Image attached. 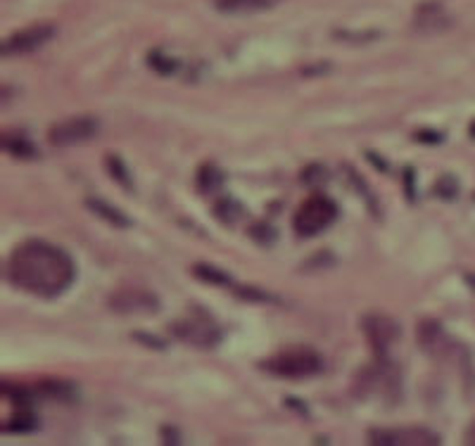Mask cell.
Returning <instances> with one entry per match:
<instances>
[{
	"mask_svg": "<svg viewBox=\"0 0 475 446\" xmlns=\"http://www.w3.org/2000/svg\"><path fill=\"white\" fill-rule=\"evenodd\" d=\"M5 276L22 292L55 299L72 287L77 278V266L62 247L48 240L29 238L10 252Z\"/></svg>",
	"mask_w": 475,
	"mask_h": 446,
	"instance_id": "obj_1",
	"label": "cell"
},
{
	"mask_svg": "<svg viewBox=\"0 0 475 446\" xmlns=\"http://www.w3.org/2000/svg\"><path fill=\"white\" fill-rule=\"evenodd\" d=\"M352 392L364 404L394 406L402 399V373L387 356H376L356 373Z\"/></svg>",
	"mask_w": 475,
	"mask_h": 446,
	"instance_id": "obj_2",
	"label": "cell"
},
{
	"mask_svg": "<svg viewBox=\"0 0 475 446\" xmlns=\"http://www.w3.org/2000/svg\"><path fill=\"white\" fill-rule=\"evenodd\" d=\"M261 370L285 380H302L321 373L323 358L312 347H287L259 363Z\"/></svg>",
	"mask_w": 475,
	"mask_h": 446,
	"instance_id": "obj_3",
	"label": "cell"
},
{
	"mask_svg": "<svg viewBox=\"0 0 475 446\" xmlns=\"http://www.w3.org/2000/svg\"><path fill=\"white\" fill-rule=\"evenodd\" d=\"M338 216V204L325 195H312L307 197L292 219V228L300 238H314V235L323 233Z\"/></svg>",
	"mask_w": 475,
	"mask_h": 446,
	"instance_id": "obj_4",
	"label": "cell"
},
{
	"mask_svg": "<svg viewBox=\"0 0 475 446\" xmlns=\"http://www.w3.org/2000/svg\"><path fill=\"white\" fill-rule=\"evenodd\" d=\"M169 330H172V335L176 340L185 342V345H190L195 349H212L219 345V340H221L219 325L207 314H200V311L174 321Z\"/></svg>",
	"mask_w": 475,
	"mask_h": 446,
	"instance_id": "obj_5",
	"label": "cell"
},
{
	"mask_svg": "<svg viewBox=\"0 0 475 446\" xmlns=\"http://www.w3.org/2000/svg\"><path fill=\"white\" fill-rule=\"evenodd\" d=\"M361 332L376 356H387L390 349L399 342L402 327L387 314H366L361 318Z\"/></svg>",
	"mask_w": 475,
	"mask_h": 446,
	"instance_id": "obj_6",
	"label": "cell"
},
{
	"mask_svg": "<svg viewBox=\"0 0 475 446\" xmlns=\"http://www.w3.org/2000/svg\"><path fill=\"white\" fill-rule=\"evenodd\" d=\"M98 128L100 123L93 116H72V119L57 121L48 131V141L55 145V148H69V145H79L95 138Z\"/></svg>",
	"mask_w": 475,
	"mask_h": 446,
	"instance_id": "obj_7",
	"label": "cell"
},
{
	"mask_svg": "<svg viewBox=\"0 0 475 446\" xmlns=\"http://www.w3.org/2000/svg\"><path fill=\"white\" fill-rule=\"evenodd\" d=\"M110 309L121 316L131 314H157L159 311V299L157 294L143 287H121L112 292L110 297Z\"/></svg>",
	"mask_w": 475,
	"mask_h": 446,
	"instance_id": "obj_8",
	"label": "cell"
},
{
	"mask_svg": "<svg viewBox=\"0 0 475 446\" xmlns=\"http://www.w3.org/2000/svg\"><path fill=\"white\" fill-rule=\"evenodd\" d=\"M55 36V26L52 24H34L19 29L17 34H12L10 39L3 41V57H14V55H26V52L39 50L41 45H46L48 41Z\"/></svg>",
	"mask_w": 475,
	"mask_h": 446,
	"instance_id": "obj_9",
	"label": "cell"
},
{
	"mask_svg": "<svg viewBox=\"0 0 475 446\" xmlns=\"http://www.w3.org/2000/svg\"><path fill=\"white\" fill-rule=\"evenodd\" d=\"M368 442L373 444H399V446H425L440 444V434L428 427H392V429H371Z\"/></svg>",
	"mask_w": 475,
	"mask_h": 446,
	"instance_id": "obj_10",
	"label": "cell"
},
{
	"mask_svg": "<svg viewBox=\"0 0 475 446\" xmlns=\"http://www.w3.org/2000/svg\"><path fill=\"white\" fill-rule=\"evenodd\" d=\"M416 342L430 356H445L452 352V340L449 332L442 327L440 321L435 318H423L416 327Z\"/></svg>",
	"mask_w": 475,
	"mask_h": 446,
	"instance_id": "obj_11",
	"label": "cell"
},
{
	"mask_svg": "<svg viewBox=\"0 0 475 446\" xmlns=\"http://www.w3.org/2000/svg\"><path fill=\"white\" fill-rule=\"evenodd\" d=\"M414 31L416 34H440L452 26V17L437 0H425L414 12Z\"/></svg>",
	"mask_w": 475,
	"mask_h": 446,
	"instance_id": "obj_12",
	"label": "cell"
},
{
	"mask_svg": "<svg viewBox=\"0 0 475 446\" xmlns=\"http://www.w3.org/2000/svg\"><path fill=\"white\" fill-rule=\"evenodd\" d=\"M279 0H214V8L219 12L226 14H247V12H261L269 10Z\"/></svg>",
	"mask_w": 475,
	"mask_h": 446,
	"instance_id": "obj_13",
	"label": "cell"
},
{
	"mask_svg": "<svg viewBox=\"0 0 475 446\" xmlns=\"http://www.w3.org/2000/svg\"><path fill=\"white\" fill-rule=\"evenodd\" d=\"M86 207L95 214V216L105 219V221L117 225V228H129V225H131L129 216H126L121 209L112 207V204L105 202V200H95V197H90V200H86Z\"/></svg>",
	"mask_w": 475,
	"mask_h": 446,
	"instance_id": "obj_14",
	"label": "cell"
},
{
	"mask_svg": "<svg viewBox=\"0 0 475 446\" xmlns=\"http://www.w3.org/2000/svg\"><path fill=\"white\" fill-rule=\"evenodd\" d=\"M3 150L17 159H39V148H36L29 138L19 136V133L3 136Z\"/></svg>",
	"mask_w": 475,
	"mask_h": 446,
	"instance_id": "obj_15",
	"label": "cell"
},
{
	"mask_svg": "<svg viewBox=\"0 0 475 446\" xmlns=\"http://www.w3.org/2000/svg\"><path fill=\"white\" fill-rule=\"evenodd\" d=\"M195 183H197V190H200L202 195H210V192H216L219 187L223 185V171L219 169L216 164L205 162V164L200 166V169H197Z\"/></svg>",
	"mask_w": 475,
	"mask_h": 446,
	"instance_id": "obj_16",
	"label": "cell"
},
{
	"mask_svg": "<svg viewBox=\"0 0 475 446\" xmlns=\"http://www.w3.org/2000/svg\"><path fill=\"white\" fill-rule=\"evenodd\" d=\"M193 273L200 281L205 283H212V285H221V287H228L231 285V276L223 271H219V268L210 266V264H195L193 266Z\"/></svg>",
	"mask_w": 475,
	"mask_h": 446,
	"instance_id": "obj_17",
	"label": "cell"
},
{
	"mask_svg": "<svg viewBox=\"0 0 475 446\" xmlns=\"http://www.w3.org/2000/svg\"><path fill=\"white\" fill-rule=\"evenodd\" d=\"M243 204L236 202V200H231V197H226V200H219L214 204V214L219 219H221L223 223H233V221H238V216H243Z\"/></svg>",
	"mask_w": 475,
	"mask_h": 446,
	"instance_id": "obj_18",
	"label": "cell"
},
{
	"mask_svg": "<svg viewBox=\"0 0 475 446\" xmlns=\"http://www.w3.org/2000/svg\"><path fill=\"white\" fill-rule=\"evenodd\" d=\"M148 64H150L157 74H176L181 67L179 60L169 57L167 52H162V50H152L150 55H148Z\"/></svg>",
	"mask_w": 475,
	"mask_h": 446,
	"instance_id": "obj_19",
	"label": "cell"
},
{
	"mask_svg": "<svg viewBox=\"0 0 475 446\" xmlns=\"http://www.w3.org/2000/svg\"><path fill=\"white\" fill-rule=\"evenodd\" d=\"M3 427L5 432H31L36 427V418L31 411H14V416Z\"/></svg>",
	"mask_w": 475,
	"mask_h": 446,
	"instance_id": "obj_20",
	"label": "cell"
},
{
	"mask_svg": "<svg viewBox=\"0 0 475 446\" xmlns=\"http://www.w3.org/2000/svg\"><path fill=\"white\" fill-rule=\"evenodd\" d=\"M108 171H110V176L114 179L117 183H119L121 187H126V190H133V185H131V176H129V171H126V166L124 162H121L117 154H110L108 157Z\"/></svg>",
	"mask_w": 475,
	"mask_h": 446,
	"instance_id": "obj_21",
	"label": "cell"
},
{
	"mask_svg": "<svg viewBox=\"0 0 475 446\" xmlns=\"http://www.w3.org/2000/svg\"><path fill=\"white\" fill-rule=\"evenodd\" d=\"M300 179L304 185H323L325 179H328V171H325L323 164H309L307 169L302 171Z\"/></svg>",
	"mask_w": 475,
	"mask_h": 446,
	"instance_id": "obj_22",
	"label": "cell"
},
{
	"mask_svg": "<svg viewBox=\"0 0 475 446\" xmlns=\"http://www.w3.org/2000/svg\"><path fill=\"white\" fill-rule=\"evenodd\" d=\"M335 39L345 41V43H368L373 39H378V31H345V29H338L335 31Z\"/></svg>",
	"mask_w": 475,
	"mask_h": 446,
	"instance_id": "obj_23",
	"label": "cell"
},
{
	"mask_svg": "<svg viewBox=\"0 0 475 446\" xmlns=\"http://www.w3.org/2000/svg\"><path fill=\"white\" fill-rule=\"evenodd\" d=\"M250 238H254V243L259 245H271L276 240V230L269 223H257L250 228Z\"/></svg>",
	"mask_w": 475,
	"mask_h": 446,
	"instance_id": "obj_24",
	"label": "cell"
},
{
	"mask_svg": "<svg viewBox=\"0 0 475 446\" xmlns=\"http://www.w3.org/2000/svg\"><path fill=\"white\" fill-rule=\"evenodd\" d=\"M236 292H238V297L250 299V302H276L271 294L261 292V290H254V287H247V285H238Z\"/></svg>",
	"mask_w": 475,
	"mask_h": 446,
	"instance_id": "obj_25",
	"label": "cell"
},
{
	"mask_svg": "<svg viewBox=\"0 0 475 446\" xmlns=\"http://www.w3.org/2000/svg\"><path fill=\"white\" fill-rule=\"evenodd\" d=\"M435 192L440 197H445V200H454L456 197V181L452 179V176H447V179H440L435 185Z\"/></svg>",
	"mask_w": 475,
	"mask_h": 446,
	"instance_id": "obj_26",
	"label": "cell"
},
{
	"mask_svg": "<svg viewBox=\"0 0 475 446\" xmlns=\"http://www.w3.org/2000/svg\"><path fill=\"white\" fill-rule=\"evenodd\" d=\"M46 389V394H50V396H57V399H69L72 396V392H69V385L65 383H43L41 385Z\"/></svg>",
	"mask_w": 475,
	"mask_h": 446,
	"instance_id": "obj_27",
	"label": "cell"
},
{
	"mask_svg": "<svg viewBox=\"0 0 475 446\" xmlns=\"http://www.w3.org/2000/svg\"><path fill=\"white\" fill-rule=\"evenodd\" d=\"M133 337H136L141 345H148V347H154V349H167V342L152 337L150 332H133Z\"/></svg>",
	"mask_w": 475,
	"mask_h": 446,
	"instance_id": "obj_28",
	"label": "cell"
},
{
	"mask_svg": "<svg viewBox=\"0 0 475 446\" xmlns=\"http://www.w3.org/2000/svg\"><path fill=\"white\" fill-rule=\"evenodd\" d=\"M416 141H423V143H440L442 136H440V133H432V131H418V133H416Z\"/></svg>",
	"mask_w": 475,
	"mask_h": 446,
	"instance_id": "obj_29",
	"label": "cell"
},
{
	"mask_svg": "<svg viewBox=\"0 0 475 446\" xmlns=\"http://www.w3.org/2000/svg\"><path fill=\"white\" fill-rule=\"evenodd\" d=\"M328 69H330V64H316V67H304L302 74L307 77V74H321V72H328Z\"/></svg>",
	"mask_w": 475,
	"mask_h": 446,
	"instance_id": "obj_30",
	"label": "cell"
},
{
	"mask_svg": "<svg viewBox=\"0 0 475 446\" xmlns=\"http://www.w3.org/2000/svg\"><path fill=\"white\" fill-rule=\"evenodd\" d=\"M471 136L475 138V123H473V126H471Z\"/></svg>",
	"mask_w": 475,
	"mask_h": 446,
	"instance_id": "obj_31",
	"label": "cell"
}]
</instances>
